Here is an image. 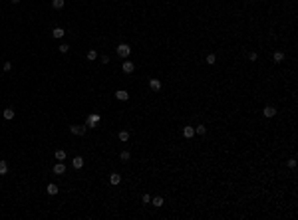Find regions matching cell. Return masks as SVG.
Listing matches in <instances>:
<instances>
[{
  "label": "cell",
  "mask_w": 298,
  "mask_h": 220,
  "mask_svg": "<svg viewBox=\"0 0 298 220\" xmlns=\"http://www.w3.org/2000/svg\"><path fill=\"white\" fill-rule=\"evenodd\" d=\"M115 99H119V101H127L129 99V93L125 89H117L115 91Z\"/></svg>",
  "instance_id": "obj_8"
},
{
  "label": "cell",
  "mask_w": 298,
  "mask_h": 220,
  "mask_svg": "<svg viewBox=\"0 0 298 220\" xmlns=\"http://www.w3.org/2000/svg\"><path fill=\"white\" fill-rule=\"evenodd\" d=\"M288 167H290V169H296V161L294 159H288Z\"/></svg>",
  "instance_id": "obj_29"
},
{
  "label": "cell",
  "mask_w": 298,
  "mask_h": 220,
  "mask_svg": "<svg viewBox=\"0 0 298 220\" xmlns=\"http://www.w3.org/2000/svg\"><path fill=\"white\" fill-rule=\"evenodd\" d=\"M249 58H250V62H257V60H258V54H257V52H250Z\"/></svg>",
  "instance_id": "obj_26"
},
{
  "label": "cell",
  "mask_w": 298,
  "mask_h": 220,
  "mask_svg": "<svg viewBox=\"0 0 298 220\" xmlns=\"http://www.w3.org/2000/svg\"><path fill=\"white\" fill-rule=\"evenodd\" d=\"M52 171H54V175H66V165L62 163V161H58V163L54 165Z\"/></svg>",
  "instance_id": "obj_3"
},
{
  "label": "cell",
  "mask_w": 298,
  "mask_h": 220,
  "mask_svg": "<svg viewBox=\"0 0 298 220\" xmlns=\"http://www.w3.org/2000/svg\"><path fill=\"white\" fill-rule=\"evenodd\" d=\"M119 159H121V161H125V163H127V161L131 159V155H129V151H123V153L119 155Z\"/></svg>",
  "instance_id": "obj_25"
},
{
  "label": "cell",
  "mask_w": 298,
  "mask_h": 220,
  "mask_svg": "<svg viewBox=\"0 0 298 220\" xmlns=\"http://www.w3.org/2000/svg\"><path fill=\"white\" fill-rule=\"evenodd\" d=\"M215 62H217V56H215V54H209V56H207V63H209V66H215Z\"/></svg>",
  "instance_id": "obj_23"
},
{
  "label": "cell",
  "mask_w": 298,
  "mask_h": 220,
  "mask_svg": "<svg viewBox=\"0 0 298 220\" xmlns=\"http://www.w3.org/2000/svg\"><path fill=\"white\" fill-rule=\"evenodd\" d=\"M193 135H195V127H191V125L183 127V137L185 139H193Z\"/></svg>",
  "instance_id": "obj_6"
},
{
  "label": "cell",
  "mask_w": 298,
  "mask_h": 220,
  "mask_svg": "<svg viewBox=\"0 0 298 220\" xmlns=\"http://www.w3.org/2000/svg\"><path fill=\"white\" fill-rule=\"evenodd\" d=\"M2 115H4V119H8V121H10V119H14V115H16V113H14V109H12V107H6V109H4V113H2Z\"/></svg>",
  "instance_id": "obj_11"
},
{
  "label": "cell",
  "mask_w": 298,
  "mask_h": 220,
  "mask_svg": "<svg viewBox=\"0 0 298 220\" xmlns=\"http://www.w3.org/2000/svg\"><path fill=\"white\" fill-rule=\"evenodd\" d=\"M151 202H153V206H157V208H159V206H163V198H161V196L151 198Z\"/></svg>",
  "instance_id": "obj_21"
},
{
  "label": "cell",
  "mask_w": 298,
  "mask_h": 220,
  "mask_svg": "<svg viewBox=\"0 0 298 220\" xmlns=\"http://www.w3.org/2000/svg\"><path fill=\"white\" fill-rule=\"evenodd\" d=\"M262 113H264V117H274V115H276V107H272V105H266Z\"/></svg>",
  "instance_id": "obj_9"
},
{
  "label": "cell",
  "mask_w": 298,
  "mask_h": 220,
  "mask_svg": "<svg viewBox=\"0 0 298 220\" xmlns=\"http://www.w3.org/2000/svg\"><path fill=\"white\" fill-rule=\"evenodd\" d=\"M272 60H274L276 63L284 62V54H282V52H274V56H272Z\"/></svg>",
  "instance_id": "obj_17"
},
{
  "label": "cell",
  "mask_w": 298,
  "mask_h": 220,
  "mask_svg": "<svg viewBox=\"0 0 298 220\" xmlns=\"http://www.w3.org/2000/svg\"><path fill=\"white\" fill-rule=\"evenodd\" d=\"M64 28H60V26H58V28H54V30H52V36L54 38H64Z\"/></svg>",
  "instance_id": "obj_14"
},
{
  "label": "cell",
  "mask_w": 298,
  "mask_h": 220,
  "mask_svg": "<svg viewBox=\"0 0 298 220\" xmlns=\"http://www.w3.org/2000/svg\"><path fill=\"white\" fill-rule=\"evenodd\" d=\"M99 121H102V115H99V113H91V115H87V119H86V127L87 129H94Z\"/></svg>",
  "instance_id": "obj_1"
},
{
  "label": "cell",
  "mask_w": 298,
  "mask_h": 220,
  "mask_svg": "<svg viewBox=\"0 0 298 220\" xmlns=\"http://www.w3.org/2000/svg\"><path fill=\"white\" fill-rule=\"evenodd\" d=\"M8 173V163L6 161H0V175H6Z\"/></svg>",
  "instance_id": "obj_18"
},
{
  "label": "cell",
  "mask_w": 298,
  "mask_h": 220,
  "mask_svg": "<svg viewBox=\"0 0 298 220\" xmlns=\"http://www.w3.org/2000/svg\"><path fill=\"white\" fill-rule=\"evenodd\" d=\"M10 2H14V4H18V2H20V0H10Z\"/></svg>",
  "instance_id": "obj_30"
},
{
  "label": "cell",
  "mask_w": 298,
  "mask_h": 220,
  "mask_svg": "<svg viewBox=\"0 0 298 220\" xmlns=\"http://www.w3.org/2000/svg\"><path fill=\"white\" fill-rule=\"evenodd\" d=\"M141 200H143V204H147V202H151V196H149V194H143Z\"/></svg>",
  "instance_id": "obj_28"
},
{
  "label": "cell",
  "mask_w": 298,
  "mask_h": 220,
  "mask_svg": "<svg viewBox=\"0 0 298 220\" xmlns=\"http://www.w3.org/2000/svg\"><path fill=\"white\" fill-rule=\"evenodd\" d=\"M54 157H56V161H62V163H64V159H66V151L58 149V151H56V155H54Z\"/></svg>",
  "instance_id": "obj_16"
},
{
  "label": "cell",
  "mask_w": 298,
  "mask_h": 220,
  "mask_svg": "<svg viewBox=\"0 0 298 220\" xmlns=\"http://www.w3.org/2000/svg\"><path fill=\"white\" fill-rule=\"evenodd\" d=\"M72 167H74V169H78V171H79V169L83 167V157H79V155H78V157H75V159L72 161Z\"/></svg>",
  "instance_id": "obj_10"
},
{
  "label": "cell",
  "mask_w": 298,
  "mask_h": 220,
  "mask_svg": "<svg viewBox=\"0 0 298 220\" xmlns=\"http://www.w3.org/2000/svg\"><path fill=\"white\" fill-rule=\"evenodd\" d=\"M117 137H119V141H127V139H129V131H119V135H117Z\"/></svg>",
  "instance_id": "obj_20"
},
{
  "label": "cell",
  "mask_w": 298,
  "mask_h": 220,
  "mask_svg": "<svg viewBox=\"0 0 298 220\" xmlns=\"http://www.w3.org/2000/svg\"><path fill=\"white\" fill-rule=\"evenodd\" d=\"M149 87L153 91H159L161 89V82H159V79H149Z\"/></svg>",
  "instance_id": "obj_12"
},
{
  "label": "cell",
  "mask_w": 298,
  "mask_h": 220,
  "mask_svg": "<svg viewBox=\"0 0 298 220\" xmlns=\"http://www.w3.org/2000/svg\"><path fill=\"white\" fill-rule=\"evenodd\" d=\"M46 190H48V194H50V196H56V194L60 192V190H58V187H56V184H52V183L48 184V188H46Z\"/></svg>",
  "instance_id": "obj_13"
},
{
  "label": "cell",
  "mask_w": 298,
  "mask_h": 220,
  "mask_svg": "<svg viewBox=\"0 0 298 220\" xmlns=\"http://www.w3.org/2000/svg\"><path fill=\"white\" fill-rule=\"evenodd\" d=\"M121 70H123L125 74H133V70H135V63L129 62V60H125L123 63H121Z\"/></svg>",
  "instance_id": "obj_4"
},
{
  "label": "cell",
  "mask_w": 298,
  "mask_h": 220,
  "mask_svg": "<svg viewBox=\"0 0 298 220\" xmlns=\"http://www.w3.org/2000/svg\"><path fill=\"white\" fill-rule=\"evenodd\" d=\"M87 60H90V62L98 60V52H95V50H90V52H87Z\"/></svg>",
  "instance_id": "obj_22"
},
{
  "label": "cell",
  "mask_w": 298,
  "mask_h": 220,
  "mask_svg": "<svg viewBox=\"0 0 298 220\" xmlns=\"http://www.w3.org/2000/svg\"><path fill=\"white\" fill-rule=\"evenodd\" d=\"M2 70H4V71H10V70H12V63H10V62H4Z\"/></svg>",
  "instance_id": "obj_27"
},
{
  "label": "cell",
  "mask_w": 298,
  "mask_h": 220,
  "mask_svg": "<svg viewBox=\"0 0 298 220\" xmlns=\"http://www.w3.org/2000/svg\"><path fill=\"white\" fill-rule=\"evenodd\" d=\"M68 50H70V46H68V44L58 46V52H60V54H68Z\"/></svg>",
  "instance_id": "obj_24"
},
{
  "label": "cell",
  "mask_w": 298,
  "mask_h": 220,
  "mask_svg": "<svg viewBox=\"0 0 298 220\" xmlns=\"http://www.w3.org/2000/svg\"><path fill=\"white\" fill-rule=\"evenodd\" d=\"M119 183H121V175H117V173H111V175H110V184H111V187H117Z\"/></svg>",
  "instance_id": "obj_7"
},
{
  "label": "cell",
  "mask_w": 298,
  "mask_h": 220,
  "mask_svg": "<svg viewBox=\"0 0 298 220\" xmlns=\"http://www.w3.org/2000/svg\"><path fill=\"white\" fill-rule=\"evenodd\" d=\"M115 52H117V56H119V58L127 60V58H129V54H131V48H129L127 44H119V46L115 48Z\"/></svg>",
  "instance_id": "obj_2"
},
{
  "label": "cell",
  "mask_w": 298,
  "mask_h": 220,
  "mask_svg": "<svg viewBox=\"0 0 298 220\" xmlns=\"http://www.w3.org/2000/svg\"><path fill=\"white\" fill-rule=\"evenodd\" d=\"M52 6L56 8V10H62V8H64V0H52Z\"/></svg>",
  "instance_id": "obj_19"
},
{
  "label": "cell",
  "mask_w": 298,
  "mask_h": 220,
  "mask_svg": "<svg viewBox=\"0 0 298 220\" xmlns=\"http://www.w3.org/2000/svg\"><path fill=\"white\" fill-rule=\"evenodd\" d=\"M195 133L203 137V135H207V127H205V125H197V127H195Z\"/></svg>",
  "instance_id": "obj_15"
},
{
  "label": "cell",
  "mask_w": 298,
  "mask_h": 220,
  "mask_svg": "<svg viewBox=\"0 0 298 220\" xmlns=\"http://www.w3.org/2000/svg\"><path fill=\"white\" fill-rule=\"evenodd\" d=\"M87 127H79V125H72L70 127V131H72V135H78V137H82L83 133H86Z\"/></svg>",
  "instance_id": "obj_5"
}]
</instances>
